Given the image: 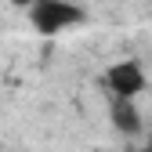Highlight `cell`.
I'll use <instances>...</instances> for the list:
<instances>
[{
    "mask_svg": "<svg viewBox=\"0 0 152 152\" xmlns=\"http://www.w3.org/2000/svg\"><path fill=\"white\" fill-rule=\"evenodd\" d=\"M7 4H15V7H26V11H29V7L36 4V0H7Z\"/></svg>",
    "mask_w": 152,
    "mask_h": 152,
    "instance_id": "cell-4",
    "label": "cell"
},
{
    "mask_svg": "<svg viewBox=\"0 0 152 152\" xmlns=\"http://www.w3.org/2000/svg\"><path fill=\"white\" fill-rule=\"evenodd\" d=\"M76 4H83V0H76Z\"/></svg>",
    "mask_w": 152,
    "mask_h": 152,
    "instance_id": "cell-6",
    "label": "cell"
},
{
    "mask_svg": "<svg viewBox=\"0 0 152 152\" xmlns=\"http://www.w3.org/2000/svg\"><path fill=\"white\" fill-rule=\"evenodd\" d=\"M102 83L112 98H134L138 102L148 87V76H145V65L138 58H120L102 72Z\"/></svg>",
    "mask_w": 152,
    "mask_h": 152,
    "instance_id": "cell-2",
    "label": "cell"
},
{
    "mask_svg": "<svg viewBox=\"0 0 152 152\" xmlns=\"http://www.w3.org/2000/svg\"><path fill=\"white\" fill-rule=\"evenodd\" d=\"M83 22H87V11L76 0H36L29 7V26L40 36H58V33L83 26Z\"/></svg>",
    "mask_w": 152,
    "mask_h": 152,
    "instance_id": "cell-1",
    "label": "cell"
},
{
    "mask_svg": "<svg viewBox=\"0 0 152 152\" xmlns=\"http://www.w3.org/2000/svg\"><path fill=\"white\" fill-rule=\"evenodd\" d=\"M141 152H152V145H145V148H141Z\"/></svg>",
    "mask_w": 152,
    "mask_h": 152,
    "instance_id": "cell-5",
    "label": "cell"
},
{
    "mask_svg": "<svg viewBox=\"0 0 152 152\" xmlns=\"http://www.w3.org/2000/svg\"><path fill=\"white\" fill-rule=\"evenodd\" d=\"M109 123L116 127L120 134H127V138L141 134V127H145L141 109H138L134 98H112V102H109Z\"/></svg>",
    "mask_w": 152,
    "mask_h": 152,
    "instance_id": "cell-3",
    "label": "cell"
}]
</instances>
